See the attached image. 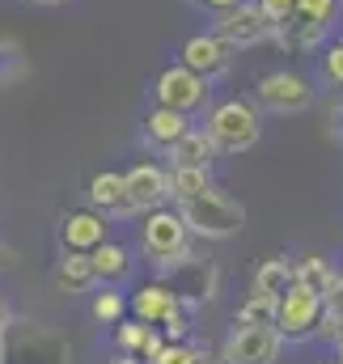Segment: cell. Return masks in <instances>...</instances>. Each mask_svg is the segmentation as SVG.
I'll return each instance as SVG.
<instances>
[{
	"label": "cell",
	"instance_id": "6da1fadb",
	"mask_svg": "<svg viewBox=\"0 0 343 364\" xmlns=\"http://www.w3.org/2000/svg\"><path fill=\"white\" fill-rule=\"evenodd\" d=\"M191 237H204V242H225V237H238L242 225H246V208L238 199H229L225 191H204L195 199H182L178 203Z\"/></svg>",
	"mask_w": 343,
	"mask_h": 364
},
{
	"label": "cell",
	"instance_id": "7a4b0ae2",
	"mask_svg": "<svg viewBox=\"0 0 343 364\" xmlns=\"http://www.w3.org/2000/svg\"><path fill=\"white\" fill-rule=\"evenodd\" d=\"M204 132L212 136L216 153L238 157V153H250L258 140H263V119H258V110L250 106V102H242V97H225V102H216V106L208 110Z\"/></svg>",
	"mask_w": 343,
	"mask_h": 364
},
{
	"label": "cell",
	"instance_id": "3957f363",
	"mask_svg": "<svg viewBox=\"0 0 343 364\" xmlns=\"http://www.w3.org/2000/svg\"><path fill=\"white\" fill-rule=\"evenodd\" d=\"M140 250L157 267H178V263L191 259V229H186V220H182L178 208H153V212H144Z\"/></svg>",
	"mask_w": 343,
	"mask_h": 364
},
{
	"label": "cell",
	"instance_id": "277c9868",
	"mask_svg": "<svg viewBox=\"0 0 343 364\" xmlns=\"http://www.w3.org/2000/svg\"><path fill=\"white\" fill-rule=\"evenodd\" d=\"M153 102L170 106V110H182V114H199L212 102V81L199 77V73H191L186 64H170L153 81Z\"/></svg>",
	"mask_w": 343,
	"mask_h": 364
},
{
	"label": "cell",
	"instance_id": "5b68a950",
	"mask_svg": "<svg viewBox=\"0 0 343 364\" xmlns=\"http://www.w3.org/2000/svg\"><path fill=\"white\" fill-rule=\"evenodd\" d=\"M255 97L267 114H301L314 102V85L301 73H292V68H275V73L258 77Z\"/></svg>",
	"mask_w": 343,
	"mask_h": 364
},
{
	"label": "cell",
	"instance_id": "8992f818",
	"mask_svg": "<svg viewBox=\"0 0 343 364\" xmlns=\"http://www.w3.org/2000/svg\"><path fill=\"white\" fill-rule=\"evenodd\" d=\"M284 352V335L275 326H233L221 360L225 364H275Z\"/></svg>",
	"mask_w": 343,
	"mask_h": 364
},
{
	"label": "cell",
	"instance_id": "52a82bcc",
	"mask_svg": "<svg viewBox=\"0 0 343 364\" xmlns=\"http://www.w3.org/2000/svg\"><path fill=\"white\" fill-rule=\"evenodd\" d=\"M322 318V296L301 288V284H288L280 292V305H275V331L284 339H310L314 326Z\"/></svg>",
	"mask_w": 343,
	"mask_h": 364
},
{
	"label": "cell",
	"instance_id": "ba28073f",
	"mask_svg": "<svg viewBox=\"0 0 343 364\" xmlns=\"http://www.w3.org/2000/svg\"><path fill=\"white\" fill-rule=\"evenodd\" d=\"M212 34H216L221 43H229L233 51H246V47H258L263 38H271V26L263 21V13H258L255 0H242V4H233V9H225V13H216Z\"/></svg>",
	"mask_w": 343,
	"mask_h": 364
},
{
	"label": "cell",
	"instance_id": "9c48e42d",
	"mask_svg": "<svg viewBox=\"0 0 343 364\" xmlns=\"http://www.w3.org/2000/svg\"><path fill=\"white\" fill-rule=\"evenodd\" d=\"M123 186H127L132 212H153V208H166L170 203V170H162L153 161H136L123 174Z\"/></svg>",
	"mask_w": 343,
	"mask_h": 364
},
{
	"label": "cell",
	"instance_id": "30bf717a",
	"mask_svg": "<svg viewBox=\"0 0 343 364\" xmlns=\"http://www.w3.org/2000/svg\"><path fill=\"white\" fill-rule=\"evenodd\" d=\"M229 60H233V47L229 43H221L212 30L208 34H191L186 43H182V51H178V64H186L191 73H199V77H225L229 73Z\"/></svg>",
	"mask_w": 343,
	"mask_h": 364
},
{
	"label": "cell",
	"instance_id": "8fae6325",
	"mask_svg": "<svg viewBox=\"0 0 343 364\" xmlns=\"http://www.w3.org/2000/svg\"><path fill=\"white\" fill-rule=\"evenodd\" d=\"M110 233V220L97 208H81V212H64L60 216V246L73 255H89L93 246H102Z\"/></svg>",
	"mask_w": 343,
	"mask_h": 364
},
{
	"label": "cell",
	"instance_id": "7c38bea8",
	"mask_svg": "<svg viewBox=\"0 0 343 364\" xmlns=\"http://www.w3.org/2000/svg\"><path fill=\"white\" fill-rule=\"evenodd\" d=\"M89 203L106 216V220H119V216H136L132 203H127V186L119 170H97L89 178Z\"/></svg>",
	"mask_w": 343,
	"mask_h": 364
},
{
	"label": "cell",
	"instance_id": "4fadbf2b",
	"mask_svg": "<svg viewBox=\"0 0 343 364\" xmlns=\"http://www.w3.org/2000/svg\"><path fill=\"white\" fill-rule=\"evenodd\" d=\"M178 305H182V301H178V292H174L170 284H144V288H136V296L127 301V309H132L140 322H149V326H162Z\"/></svg>",
	"mask_w": 343,
	"mask_h": 364
},
{
	"label": "cell",
	"instance_id": "5bb4252c",
	"mask_svg": "<svg viewBox=\"0 0 343 364\" xmlns=\"http://www.w3.org/2000/svg\"><path fill=\"white\" fill-rule=\"evenodd\" d=\"M186 127H191V114H182V110H170V106H157V102H153V110L144 114V144H153V149H170Z\"/></svg>",
	"mask_w": 343,
	"mask_h": 364
},
{
	"label": "cell",
	"instance_id": "9a60e30c",
	"mask_svg": "<svg viewBox=\"0 0 343 364\" xmlns=\"http://www.w3.org/2000/svg\"><path fill=\"white\" fill-rule=\"evenodd\" d=\"M166 153H170V166H212L221 157L216 144H212V136L204 127H186Z\"/></svg>",
	"mask_w": 343,
	"mask_h": 364
},
{
	"label": "cell",
	"instance_id": "2e32d148",
	"mask_svg": "<svg viewBox=\"0 0 343 364\" xmlns=\"http://www.w3.org/2000/svg\"><path fill=\"white\" fill-rule=\"evenodd\" d=\"M89 263H93L97 284H119V279H127V275H132V250L106 237L102 246H93V250H89Z\"/></svg>",
	"mask_w": 343,
	"mask_h": 364
},
{
	"label": "cell",
	"instance_id": "e0dca14e",
	"mask_svg": "<svg viewBox=\"0 0 343 364\" xmlns=\"http://www.w3.org/2000/svg\"><path fill=\"white\" fill-rule=\"evenodd\" d=\"M51 279H56V288H60V292H68V296H77V292H89V288L97 284L89 255H73V250H64V259L56 263Z\"/></svg>",
	"mask_w": 343,
	"mask_h": 364
},
{
	"label": "cell",
	"instance_id": "ac0fdd59",
	"mask_svg": "<svg viewBox=\"0 0 343 364\" xmlns=\"http://www.w3.org/2000/svg\"><path fill=\"white\" fill-rule=\"evenodd\" d=\"M212 166H170V199L182 203V199H195L204 191H212Z\"/></svg>",
	"mask_w": 343,
	"mask_h": 364
},
{
	"label": "cell",
	"instance_id": "d6986e66",
	"mask_svg": "<svg viewBox=\"0 0 343 364\" xmlns=\"http://www.w3.org/2000/svg\"><path fill=\"white\" fill-rule=\"evenodd\" d=\"M335 275L339 272H335L327 259H297V263H292V284H301V288H310V292H318V296L331 292Z\"/></svg>",
	"mask_w": 343,
	"mask_h": 364
},
{
	"label": "cell",
	"instance_id": "ffe728a7",
	"mask_svg": "<svg viewBox=\"0 0 343 364\" xmlns=\"http://www.w3.org/2000/svg\"><path fill=\"white\" fill-rule=\"evenodd\" d=\"M292 284V259H267V263H258L255 267V284H250V292H271V296H280L284 288Z\"/></svg>",
	"mask_w": 343,
	"mask_h": 364
},
{
	"label": "cell",
	"instance_id": "44dd1931",
	"mask_svg": "<svg viewBox=\"0 0 343 364\" xmlns=\"http://www.w3.org/2000/svg\"><path fill=\"white\" fill-rule=\"evenodd\" d=\"M275 305H280V296H271V292H250V296L238 305V326H275Z\"/></svg>",
	"mask_w": 343,
	"mask_h": 364
},
{
	"label": "cell",
	"instance_id": "7402d4cb",
	"mask_svg": "<svg viewBox=\"0 0 343 364\" xmlns=\"http://www.w3.org/2000/svg\"><path fill=\"white\" fill-rule=\"evenodd\" d=\"M123 314H127V296H123V292H115V288H102V292L93 296V318H97L102 326H115V322H123Z\"/></svg>",
	"mask_w": 343,
	"mask_h": 364
},
{
	"label": "cell",
	"instance_id": "603a6c76",
	"mask_svg": "<svg viewBox=\"0 0 343 364\" xmlns=\"http://www.w3.org/2000/svg\"><path fill=\"white\" fill-rule=\"evenodd\" d=\"M153 335V326L149 322H115V348L119 352H127V356H140V348H144V339Z\"/></svg>",
	"mask_w": 343,
	"mask_h": 364
},
{
	"label": "cell",
	"instance_id": "cb8c5ba5",
	"mask_svg": "<svg viewBox=\"0 0 343 364\" xmlns=\"http://www.w3.org/2000/svg\"><path fill=\"white\" fill-rule=\"evenodd\" d=\"M318 68H322V81L343 90V38H327L322 55H318Z\"/></svg>",
	"mask_w": 343,
	"mask_h": 364
},
{
	"label": "cell",
	"instance_id": "d4e9b609",
	"mask_svg": "<svg viewBox=\"0 0 343 364\" xmlns=\"http://www.w3.org/2000/svg\"><path fill=\"white\" fill-rule=\"evenodd\" d=\"M292 17H310V21H335L339 17V0H292Z\"/></svg>",
	"mask_w": 343,
	"mask_h": 364
},
{
	"label": "cell",
	"instance_id": "484cf974",
	"mask_svg": "<svg viewBox=\"0 0 343 364\" xmlns=\"http://www.w3.org/2000/svg\"><path fill=\"white\" fill-rule=\"evenodd\" d=\"M149 364H199V348H191V343H182V339H166V348H162Z\"/></svg>",
	"mask_w": 343,
	"mask_h": 364
},
{
	"label": "cell",
	"instance_id": "4316f807",
	"mask_svg": "<svg viewBox=\"0 0 343 364\" xmlns=\"http://www.w3.org/2000/svg\"><path fill=\"white\" fill-rule=\"evenodd\" d=\"M255 4H258V13H263V21L271 26V34L292 21V0H255Z\"/></svg>",
	"mask_w": 343,
	"mask_h": 364
},
{
	"label": "cell",
	"instance_id": "83f0119b",
	"mask_svg": "<svg viewBox=\"0 0 343 364\" xmlns=\"http://www.w3.org/2000/svg\"><path fill=\"white\" fill-rule=\"evenodd\" d=\"M322 305H327V314L343 326V275H335V284H331V292L322 296Z\"/></svg>",
	"mask_w": 343,
	"mask_h": 364
},
{
	"label": "cell",
	"instance_id": "f1b7e54d",
	"mask_svg": "<svg viewBox=\"0 0 343 364\" xmlns=\"http://www.w3.org/2000/svg\"><path fill=\"white\" fill-rule=\"evenodd\" d=\"M162 331H166V339H186V331H191V322H186V314H182V305L174 309L170 318L162 322Z\"/></svg>",
	"mask_w": 343,
	"mask_h": 364
},
{
	"label": "cell",
	"instance_id": "f546056e",
	"mask_svg": "<svg viewBox=\"0 0 343 364\" xmlns=\"http://www.w3.org/2000/svg\"><path fill=\"white\" fill-rule=\"evenodd\" d=\"M162 348H166V335H157V331H153V335L144 339V348H140V360L149 364L153 356H157V352H162Z\"/></svg>",
	"mask_w": 343,
	"mask_h": 364
},
{
	"label": "cell",
	"instance_id": "4dcf8cb0",
	"mask_svg": "<svg viewBox=\"0 0 343 364\" xmlns=\"http://www.w3.org/2000/svg\"><path fill=\"white\" fill-rule=\"evenodd\" d=\"M204 9H212V13H225V9H233V4H242V0H199Z\"/></svg>",
	"mask_w": 343,
	"mask_h": 364
},
{
	"label": "cell",
	"instance_id": "1f68e13d",
	"mask_svg": "<svg viewBox=\"0 0 343 364\" xmlns=\"http://www.w3.org/2000/svg\"><path fill=\"white\" fill-rule=\"evenodd\" d=\"M9 326H13V309H9V301L0 296V335H4Z\"/></svg>",
	"mask_w": 343,
	"mask_h": 364
},
{
	"label": "cell",
	"instance_id": "d6a6232c",
	"mask_svg": "<svg viewBox=\"0 0 343 364\" xmlns=\"http://www.w3.org/2000/svg\"><path fill=\"white\" fill-rule=\"evenodd\" d=\"M115 364H144V360H140V356H127V352H119V356H115Z\"/></svg>",
	"mask_w": 343,
	"mask_h": 364
},
{
	"label": "cell",
	"instance_id": "836d02e7",
	"mask_svg": "<svg viewBox=\"0 0 343 364\" xmlns=\"http://www.w3.org/2000/svg\"><path fill=\"white\" fill-rule=\"evenodd\" d=\"M30 4H43V9H56V4H68V0H30Z\"/></svg>",
	"mask_w": 343,
	"mask_h": 364
},
{
	"label": "cell",
	"instance_id": "e575fe53",
	"mask_svg": "<svg viewBox=\"0 0 343 364\" xmlns=\"http://www.w3.org/2000/svg\"><path fill=\"white\" fill-rule=\"evenodd\" d=\"M4 263H13V255H9V250H0V267H4Z\"/></svg>",
	"mask_w": 343,
	"mask_h": 364
},
{
	"label": "cell",
	"instance_id": "d590c367",
	"mask_svg": "<svg viewBox=\"0 0 343 364\" xmlns=\"http://www.w3.org/2000/svg\"><path fill=\"white\" fill-rule=\"evenodd\" d=\"M335 343H339V356H335V360H339V364H343V335H339V339H335Z\"/></svg>",
	"mask_w": 343,
	"mask_h": 364
},
{
	"label": "cell",
	"instance_id": "8d00e7d4",
	"mask_svg": "<svg viewBox=\"0 0 343 364\" xmlns=\"http://www.w3.org/2000/svg\"><path fill=\"white\" fill-rule=\"evenodd\" d=\"M0 364H4V335H0Z\"/></svg>",
	"mask_w": 343,
	"mask_h": 364
},
{
	"label": "cell",
	"instance_id": "74e56055",
	"mask_svg": "<svg viewBox=\"0 0 343 364\" xmlns=\"http://www.w3.org/2000/svg\"><path fill=\"white\" fill-rule=\"evenodd\" d=\"M331 364H339V360H331Z\"/></svg>",
	"mask_w": 343,
	"mask_h": 364
}]
</instances>
